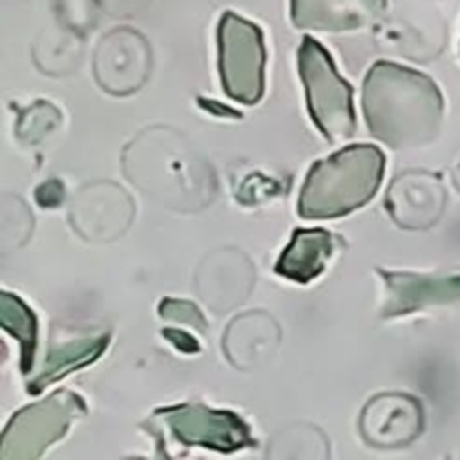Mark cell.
<instances>
[{"label": "cell", "mask_w": 460, "mask_h": 460, "mask_svg": "<svg viewBox=\"0 0 460 460\" xmlns=\"http://www.w3.org/2000/svg\"><path fill=\"white\" fill-rule=\"evenodd\" d=\"M362 111L373 137L404 151L427 146L438 137L445 99L425 72L377 61L364 79Z\"/></svg>", "instance_id": "obj_1"}, {"label": "cell", "mask_w": 460, "mask_h": 460, "mask_svg": "<svg viewBox=\"0 0 460 460\" xmlns=\"http://www.w3.org/2000/svg\"><path fill=\"white\" fill-rule=\"evenodd\" d=\"M385 166V153L373 144H350L314 162L299 193V216L326 220L353 214L380 191Z\"/></svg>", "instance_id": "obj_2"}, {"label": "cell", "mask_w": 460, "mask_h": 460, "mask_svg": "<svg viewBox=\"0 0 460 460\" xmlns=\"http://www.w3.org/2000/svg\"><path fill=\"white\" fill-rule=\"evenodd\" d=\"M299 76L310 119L319 133L331 144L353 137L358 128L353 88L341 79L328 49L313 36H305L299 45Z\"/></svg>", "instance_id": "obj_3"}, {"label": "cell", "mask_w": 460, "mask_h": 460, "mask_svg": "<svg viewBox=\"0 0 460 460\" xmlns=\"http://www.w3.org/2000/svg\"><path fill=\"white\" fill-rule=\"evenodd\" d=\"M265 39L256 22L225 12L218 22V70L225 94L254 106L265 94Z\"/></svg>", "instance_id": "obj_4"}, {"label": "cell", "mask_w": 460, "mask_h": 460, "mask_svg": "<svg viewBox=\"0 0 460 460\" xmlns=\"http://www.w3.org/2000/svg\"><path fill=\"white\" fill-rule=\"evenodd\" d=\"M88 411L84 400L72 391H58L30 404L9 420L0 438V460H34L49 445L61 440L72 422Z\"/></svg>", "instance_id": "obj_5"}, {"label": "cell", "mask_w": 460, "mask_h": 460, "mask_svg": "<svg viewBox=\"0 0 460 460\" xmlns=\"http://www.w3.org/2000/svg\"><path fill=\"white\" fill-rule=\"evenodd\" d=\"M166 429L184 447H205L211 452L232 454L254 445L252 429L241 416L205 404H178L155 413Z\"/></svg>", "instance_id": "obj_6"}, {"label": "cell", "mask_w": 460, "mask_h": 460, "mask_svg": "<svg viewBox=\"0 0 460 460\" xmlns=\"http://www.w3.org/2000/svg\"><path fill=\"white\" fill-rule=\"evenodd\" d=\"M359 427L373 447H404L422 431V407L411 395H377L364 409Z\"/></svg>", "instance_id": "obj_7"}, {"label": "cell", "mask_w": 460, "mask_h": 460, "mask_svg": "<svg viewBox=\"0 0 460 460\" xmlns=\"http://www.w3.org/2000/svg\"><path fill=\"white\" fill-rule=\"evenodd\" d=\"M386 296L382 317L394 319L418 313L429 305H445L460 301V277H429V274L386 272L380 270Z\"/></svg>", "instance_id": "obj_8"}, {"label": "cell", "mask_w": 460, "mask_h": 460, "mask_svg": "<svg viewBox=\"0 0 460 460\" xmlns=\"http://www.w3.org/2000/svg\"><path fill=\"white\" fill-rule=\"evenodd\" d=\"M386 0H290V18L296 30L341 31L364 30L380 21Z\"/></svg>", "instance_id": "obj_9"}, {"label": "cell", "mask_w": 460, "mask_h": 460, "mask_svg": "<svg viewBox=\"0 0 460 460\" xmlns=\"http://www.w3.org/2000/svg\"><path fill=\"white\" fill-rule=\"evenodd\" d=\"M332 252H335V236L326 229H295L274 270L288 281L308 286L322 277Z\"/></svg>", "instance_id": "obj_10"}, {"label": "cell", "mask_w": 460, "mask_h": 460, "mask_svg": "<svg viewBox=\"0 0 460 460\" xmlns=\"http://www.w3.org/2000/svg\"><path fill=\"white\" fill-rule=\"evenodd\" d=\"M111 344V335H99V337H84V340L67 341V344L54 346L45 358L43 367L36 373L34 380H27V394L36 395L49 386L52 382L61 380L67 373L84 368L93 364L94 359L102 358L106 346Z\"/></svg>", "instance_id": "obj_11"}, {"label": "cell", "mask_w": 460, "mask_h": 460, "mask_svg": "<svg viewBox=\"0 0 460 460\" xmlns=\"http://www.w3.org/2000/svg\"><path fill=\"white\" fill-rule=\"evenodd\" d=\"M0 323L21 346V373L30 376L34 367L36 344H39V319L34 310L12 292L0 296Z\"/></svg>", "instance_id": "obj_12"}, {"label": "cell", "mask_w": 460, "mask_h": 460, "mask_svg": "<svg viewBox=\"0 0 460 460\" xmlns=\"http://www.w3.org/2000/svg\"><path fill=\"white\" fill-rule=\"evenodd\" d=\"M162 319L166 322H178L182 326H191L196 331L207 332V322H205V314L198 310V305H193L191 301H184V299H164L157 308Z\"/></svg>", "instance_id": "obj_13"}, {"label": "cell", "mask_w": 460, "mask_h": 460, "mask_svg": "<svg viewBox=\"0 0 460 460\" xmlns=\"http://www.w3.org/2000/svg\"><path fill=\"white\" fill-rule=\"evenodd\" d=\"M164 337L171 341V344H175V349L182 350V353H198V350H200V344H198L193 337L184 335V332L180 331H171V328H166Z\"/></svg>", "instance_id": "obj_14"}]
</instances>
